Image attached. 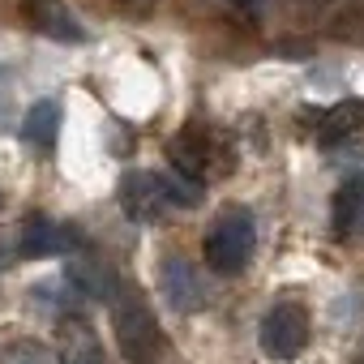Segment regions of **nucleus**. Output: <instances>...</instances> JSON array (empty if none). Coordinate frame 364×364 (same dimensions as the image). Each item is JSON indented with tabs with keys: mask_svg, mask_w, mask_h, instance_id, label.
Masks as SVG:
<instances>
[{
	"mask_svg": "<svg viewBox=\"0 0 364 364\" xmlns=\"http://www.w3.org/2000/svg\"><path fill=\"white\" fill-rule=\"evenodd\" d=\"M257 249V228H253V215L245 206H228L219 210V219L210 223L206 240H202V253H206V266L219 270V274H236L249 266Z\"/></svg>",
	"mask_w": 364,
	"mask_h": 364,
	"instance_id": "obj_1",
	"label": "nucleus"
},
{
	"mask_svg": "<svg viewBox=\"0 0 364 364\" xmlns=\"http://www.w3.org/2000/svg\"><path fill=\"white\" fill-rule=\"evenodd\" d=\"M112 330H116L120 355L129 364H150L163 347V334H159V321H154L150 304L133 291H120L112 300Z\"/></svg>",
	"mask_w": 364,
	"mask_h": 364,
	"instance_id": "obj_2",
	"label": "nucleus"
},
{
	"mask_svg": "<svg viewBox=\"0 0 364 364\" xmlns=\"http://www.w3.org/2000/svg\"><path fill=\"white\" fill-rule=\"evenodd\" d=\"M309 334H313V321H309V309L300 300H279L266 317H262V330H257V343L270 360H296L304 347H309Z\"/></svg>",
	"mask_w": 364,
	"mask_h": 364,
	"instance_id": "obj_3",
	"label": "nucleus"
},
{
	"mask_svg": "<svg viewBox=\"0 0 364 364\" xmlns=\"http://www.w3.org/2000/svg\"><path fill=\"white\" fill-rule=\"evenodd\" d=\"M116 198H120V210L133 223H154L171 206L167 189H163V176H154V171H124L120 185H116Z\"/></svg>",
	"mask_w": 364,
	"mask_h": 364,
	"instance_id": "obj_4",
	"label": "nucleus"
},
{
	"mask_svg": "<svg viewBox=\"0 0 364 364\" xmlns=\"http://www.w3.org/2000/svg\"><path fill=\"white\" fill-rule=\"evenodd\" d=\"M69 249H82V232L73 223H56L48 215H31L22 223V257H56Z\"/></svg>",
	"mask_w": 364,
	"mask_h": 364,
	"instance_id": "obj_5",
	"label": "nucleus"
},
{
	"mask_svg": "<svg viewBox=\"0 0 364 364\" xmlns=\"http://www.w3.org/2000/svg\"><path fill=\"white\" fill-rule=\"evenodd\" d=\"M159 291H163V300L171 304V313H193V309L206 300L202 274H198L185 257H167V262H163V270H159Z\"/></svg>",
	"mask_w": 364,
	"mask_h": 364,
	"instance_id": "obj_6",
	"label": "nucleus"
},
{
	"mask_svg": "<svg viewBox=\"0 0 364 364\" xmlns=\"http://www.w3.org/2000/svg\"><path fill=\"white\" fill-rule=\"evenodd\" d=\"M22 14L48 39H60V43H82L86 39V26L77 22V14L65 0H22Z\"/></svg>",
	"mask_w": 364,
	"mask_h": 364,
	"instance_id": "obj_7",
	"label": "nucleus"
},
{
	"mask_svg": "<svg viewBox=\"0 0 364 364\" xmlns=\"http://www.w3.org/2000/svg\"><path fill=\"white\" fill-rule=\"evenodd\" d=\"M65 274L73 279V287H77V296H90V300H116L124 287H120V274L103 262V257H86V253H77V257H69V266H65Z\"/></svg>",
	"mask_w": 364,
	"mask_h": 364,
	"instance_id": "obj_8",
	"label": "nucleus"
},
{
	"mask_svg": "<svg viewBox=\"0 0 364 364\" xmlns=\"http://www.w3.org/2000/svg\"><path fill=\"white\" fill-rule=\"evenodd\" d=\"M317 141L326 150H351V146H364V103L360 99H347L338 107L326 112V124L317 129Z\"/></svg>",
	"mask_w": 364,
	"mask_h": 364,
	"instance_id": "obj_9",
	"label": "nucleus"
},
{
	"mask_svg": "<svg viewBox=\"0 0 364 364\" xmlns=\"http://www.w3.org/2000/svg\"><path fill=\"white\" fill-rule=\"evenodd\" d=\"M60 137V103L56 99H35L22 116V141L35 150H52Z\"/></svg>",
	"mask_w": 364,
	"mask_h": 364,
	"instance_id": "obj_10",
	"label": "nucleus"
},
{
	"mask_svg": "<svg viewBox=\"0 0 364 364\" xmlns=\"http://www.w3.org/2000/svg\"><path fill=\"white\" fill-rule=\"evenodd\" d=\"M330 219H334V232H343V236L364 232V176H351V180L338 185Z\"/></svg>",
	"mask_w": 364,
	"mask_h": 364,
	"instance_id": "obj_11",
	"label": "nucleus"
},
{
	"mask_svg": "<svg viewBox=\"0 0 364 364\" xmlns=\"http://www.w3.org/2000/svg\"><path fill=\"white\" fill-rule=\"evenodd\" d=\"M60 364H103L99 334L77 317L65 321V330H60Z\"/></svg>",
	"mask_w": 364,
	"mask_h": 364,
	"instance_id": "obj_12",
	"label": "nucleus"
},
{
	"mask_svg": "<svg viewBox=\"0 0 364 364\" xmlns=\"http://www.w3.org/2000/svg\"><path fill=\"white\" fill-rule=\"evenodd\" d=\"M171 167L185 171V176H198L206 167V137L193 133V129H185V133L171 141Z\"/></svg>",
	"mask_w": 364,
	"mask_h": 364,
	"instance_id": "obj_13",
	"label": "nucleus"
},
{
	"mask_svg": "<svg viewBox=\"0 0 364 364\" xmlns=\"http://www.w3.org/2000/svg\"><path fill=\"white\" fill-rule=\"evenodd\" d=\"M0 364H60V355L39 338H14L0 347Z\"/></svg>",
	"mask_w": 364,
	"mask_h": 364,
	"instance_id": "obj_14",
	"label": "nucleus"
},
{
	"mask_svg": "<svg viewBox=\"0 0 364 364\" xmlns=\"http://www.w3.org/2000/svg\"><path fill=\"white\" fill-rule=\"evenodd\" d=\"M163 189H167V202L176 206H198L202 202V185H198V176H185V171H163Z\"/></svg>",
	"mask_w": 364,
	"mask_h": 364,
	"instance_id": "obj_15",
	"label": "nucleus"
}]
</instances>
